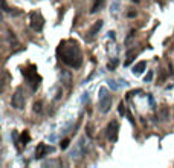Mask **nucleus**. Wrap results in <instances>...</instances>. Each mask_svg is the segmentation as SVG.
Instances as JSON below:
<instances>
[{
	"label": "nucleus",
	"instance_id": "obj_1",
	"mask_svg": "<svg viewBox=\"0 0 174 168\" xmlns=\"http://www.w3.org/2000/svg\"><path fill=\"white\" fill-rule=\"evenodd\" d=\"M58 52L61 54V60L64 64L75 67V69L81 66L82 58H81V50L77 45V41H63L60 45Z\"/></svg>",
	"mask_w": 174,
	"mask_h": 168
},
{
	"label": "nucleus",
	"instance_id": "obj_2",
	"mask_svg": "<svg viewBox=\"0 0 174 168\" xmlns=\"http://www.w3.org/2000/svg\"><path fill=\"white\" fill-rule=\"evenodd\" d=\"M23 75H25V78L27 79V83L31 84L32 90L35 92L37 89H38L40 81H41V76H40L38 74H37V67H35V66H29L27 69L23 70Z\"/></svg>",
	"mask_w": 174,
	"mask_h": 168
},
{
	"label": "nucleus",
	"instance_id": "obj_3",
	"mask_svg": "<svg viewBox=\"0 0 174 168\" xmlns=\"http://www.w3.org/2000/svg\"><path fill=\"white\" fill-rule=\"evenodd\" d=\"M110 107H112V96L107 93L105 87L99 89V110L103 113H108Z\"/></svg>",
	"mask_w": 174,
	"mask_h": 168
},
{
	"label": "nucleus",
	"instance_id": "obj_4",
	"mask_svg": "<svg viewBox=\"0 0 174 168\" xmlns=\"http://www.w3.org/2000/svg\"><path fill=\"white\" fill-rule=\"evenodd\" d=\"M25 104H26V100H25V95H23V89L18 87V89L14 92L12 98H11V105L15 110H23Z\"/></svg>",
	"mask_w": 174,
	"mask_h": 168
},
{
	"label": "nucleus",
	"instance_id": "obj_5",
	"mask_svg": "<svg viewBox=\"0 0 174 168\" xmlns=\"http://www.w3.org/2000/svg\"><path fill=\"white\" fill-rule=\"evenodd\" d=\"M29 25H31V28L35 31V32H40L43 29V26H44V19L41 17L40 12H35L32 11L29 14Z\"/></svg>",
	"mask_w": 174,
	"mask_h": 168
},
{
	"label": "nucleus",
	"instance_id": "obj_6",
	"mask_svg": "<svg viewBox=\"0 0 174 168\" xmlns=\"http://www.w3.org/2000/svg\"><path fill=\"white\" fill-rule=\"evenodd\" d=\"M118 133H119V124L118 121H110V124L107 125V138L110 142H116L118 141Z\"/></svg>",
	"mask_w": 174,
	"mask_h": 168
},
{
	"label": "nucleus",
	"instance_id": "obj_7",
	"mask_svg": "<svg viewBox=\"0 0 174 168\" xmlns=\"http://www.w3.org/2000/svg\"><path fill=\"white\" fill-rule=\"evenodd\" d=\"M52 151H53L52 147H48L46 144H38V145H37V148H35V157L37 159H41V157H44L48 153H52Z\"/></svg>",
	"mask_w": 174,
	"mask_h": 168
},
{
	"label": "nucleus",
	"instance_id": "obj_8",
	"mask_svg": "<svg viewBox=\"0 0 174 168\" xmlns=\"http://www.w3.org/2000/svg\"><path fill=\"white\" fill-rule=\"evenodd\" d=\"M103 28V20H98V22H95V25L90 28V31H89V35H87V40H92L95 37V35L99 32V29Z\"/></svg>",
	"mask_w": 174,
	"mask_h": 168
},
{
	"label": "nucleus",
	"instance_id": "obj_9",
	"mask_svg": "<svg viewBox=\"0 0 174 168\" xmlns=\"http://www.w3.org/2000/svg\"><path fill=\"white\" fill-rule=\"evenodd\" d=\"M145 69H147V63H145V61H139V63H137V64L133 67L131 72H133L134 75H141Z\"/></svg>",
	"mask_w": 174,
	"mask_h": 168
},
{
	"label": "nucleus",
	"instance_id": "obj_10",
	"mask_svg": "<svg viewBox=\"0 0 174 168\" xmlns=\"http://www.w3.org/2000/svg\"><path fill=\"white\" fill-rule=\"evenodd\" d=\"M104 5H105V0H95V3H93V6H92L90 12H92V14H95V12L101 11V9L104 8Z\"/></svg>",
	"mask_w": 174,
	"mask_h": 168
},
{
	"label": "nucleus",
	"instance_id": "obj_11",
	"mask_svg": "<svg viewBox=\"0 0 174 168\" xmlns=\"http://www.w3.org/2000/svg\"><path fill=\"white\" fill-rule=\"evenodd\" d=\"M29 141H31V136H29V131H27V130H25V131H23V133H22V144H23V145H26L27 142H29Z\"/></svg>",
	"mask_w": 174,
	"mask_h": 168
},
{
	"label": "nucleus",
	"instance_id": "obj_12",
	"mask_svg": "<svg viewBox=\"0 0 174 168\" xmlns=\"http://www.w3.org/2000/svg\"><path fill=\"white\" fill-rule=\"evenodd\" d=\"M41 110H43L41 101H35V102H34V112H35V113H41Z\"/></svg>",
	"mask_w": 174,
	"mask_h": 168
},
{
	"label": "nucleus",
	"instance_id": "obj_13",
	"mask_svg": "<svg viewBox=\"0 0 174 168\" xmlns=\"http://www.w3.org/2000/svg\"><path fill=\"white\" fill-rule=\"evenodd\" d=\"M118 110H119V115H121V116H124V115H127V112H125V104L121 101L119 102V105H118Z\"/></svg>",
	"mask_w": 174,
	"mask_h": 168
},
{
	"label": "nucleus",
	"instance_id": "obj_14",
	"mask_svg": "<svg viewBox=\"0 0 174 168\" xmlns=\"http://www.w3.org/2000/svg\"><path fill=\"white\" fill-rule=\"evenodd\" d=\"M133 50H130V52H128V54H127V60H125V66H128V64H130L131 63V61H133Z\"/></svg>",
	"mask_w": 174,
	"mask_h": 168
},
{
	"label": "nucleus",
	"instance_id": "obj_15",
	"mask_svg": "<svg viewBox=\"0 0 174 168\" xmlns=\"http://www.w3.org/2000/svg\"><path fill=\"white\" fill-rule=\"evenodd\" d=\"M160 113H162V118H163V121H167V119H168V107H167V105H165V107H162Z\"/></svg>",
	"mask_w": 174,
	"mask_h": 168
},
{
	"label": "nucleus",
	"instance_id": "obj_16",
	"mask_svg": "<svg viewBox=\"0 0 174 168\" xmlns=\"http://www.w3.org/2000/svg\"><path fill=\"white\" fill-rule=\"evenodd\" d=\"M69 144H70V141H69V139H64V141H63V142L60 144V147H61V150H66V148L69 147Z\"/></svg>",
	"mask_w": 174,
	"mask_h": 168
},
{
	"label": "nucleus",
	"instance_id": "obj_17",
	"mask_svg": "<svg viewBox=\"0 0 174 168\" xmlns=\"http://www.w3.org/2000/svg\"><path fill=\"white\" fill-rule=\"evenodd\" d=\"M151 79H153V72H151V70H150V72H148V74H147V75H145V78H144V81H145V83H150V81H151Z\"/></svg>",
	"mask_w": 174,
	"mask_h": 168
},
{
	"label": "nucleus",
	"instance_id": "obj_18",
	"mask_svg": "<svg viewBox=\"0 0 174 168\" xmlns=\"http://www.w3.org/2000/svg\"><path fill=\"white\" fill-rule=\"evenodd\" d=\"M116 64H118V60L113 58V60H112V63H108V69H110V70H113V69L116 67Z\"/></svg>",
	"mask_w": 174,
	"mask_h": 168
},
{
	"label": "nucleus",
	"instance_id": "obj_19",
	"mask_svg": "<svg viewBox=\"0 0 174 168\" xmlns=\"http://www.w3.org/2000/svg\"><path fill=\"white\" fill-rule=\"evenodd\" d=\"M108 84H110V87H112L113 90H118V84L113 81V79H112V81H108Z\"/></svg>",
	"mask_w": 174,
	"mask_h": 168
},
{
	"label": "nucleus",
	"instance_id": "obj_20",
	"mask_svg": "<svg viewBox=\"0 0 174 168\" xmlns=\"http://www.w3.org/2000/svg\"><path fill=\"white\" fill-rule=\"evenodd\" d=\"M2 8H3V12H8V5H6V0H2Z\"/></svg>",
	"mask_w": 174,
	"mask_h": 168
},
{
	"label": "nucleus",
	"instance_id": "obj_21",
	"mask_svg": "<svg viewBox=\"0 0 174 168\" xmlns=\"http://www.w3.org/2000/svg\"><path fill=\"white\" fill-rule=\"evenodd\" d=\"M130 19H133V17H136V11H128V14H127Z\"/></svg>",
	"mask_w": 174,
	"mask_h": 168
},
{
	"label": "nucleus",
	"instance_id": "obj_22",
	"mask_svg": "<svg viewBox=\"0 0 174 168\" xmlns=\"http://www.w3.org/2000/svg\"><path fill=\"white\" fill-rule=\"evenodd\" d=\"M87 98H89V93L86 92V93H84V96H82V101H87Z\"/></svg>",
	"mask_w": 174,
	"mask_h": 168
},
{
	"label": "nucleus",
	"instance_id": "obj_23",
	"mask_svg": "<svg viewBox=\"0 0 174 168\" xmlns=\"http://www.w3.org/2000/svg\"><path fill=\"white\" fill-rule=\"evenodd\" d=\"M131 2H133V3H139V2H141V0H131Z\"/></svg>",
	"mask_w": 174,
	"mask_h": 168
}]
</instances>
